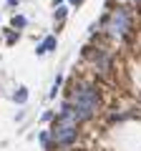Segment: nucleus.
Returning <instances> with one entry per match:
<instances>
[{
  "label": "nucleus",
  "instance_id": "7",
  "mask_svg": "<svg viewBox=\"0 0 141 151\" xmlns=\"http://www.w3.org/2000/svg\"><path fill=\"white\" fill-rule=\"evenodd\" d=\"M70 3H73V5H81V3H83V0H70Z\"/></svg>",
  "mask_w": 141,
  "mask_h": 151
},
{
  "label": "nucleus",
  "instance_id": "4",
  "mask_svg": "<svg viewBox=\"0 0 141 151\" xmlns=\"http://www.w3.org/2000/svg\"><path fill=\"white\" fill-rule=\"evenodd\" d=\"M13 98H15V103H25L28 101V88H18Z\"/></svg>",
  "mask_w": 141,
  "mask_h": 151
},
{
  "label": "nucleus",
  "instance_id": "3",
  "mask_svg": "<svg viewBox=\"0 0 141 151\" xmlns=\"http://www.w3.org/2000/svg\"><path fill=\"white\" fill-rule=\"evenodd\" d=\"M53 48H55V38H45V40H43V45H38V55L50 53Z\"/></svg>",
  "mask_w": 141,
  "mask_h": 151
},
{
  "label": "nucleus",
  "instance_id": "8",
  "mask_svg": "<svg viewBox=\"0 0 141 151\" xmlns=\"http://www.w3.org/2000/svg\"><path fill=\"white\" fill-rule=\"evenodd\" d=\"M53 3H55V5H58V3H63V0H53Z\"/></svg>",
  "mask_w": 141,
  "mask_h": 151
},
{
  "label": "nucleus",
  "instance_id": "2",
  "mask_svg": "<svg viewBox=\"0 0 141 151\" xmlns=\"http://www.w3.org/2000/svg\"><path fill=\"white\" fill-rule=\"evenodd\" d=\"M129 25H131V18H129V13L126 10H114L111 13V18H109V33L111 35H124L126 30H129Z\"/></svg>",
  "mask_w": 141,
  "mask_h": 151
},
{
  "label": "nucleus",
  "instance_id": "5",
  "mask_svg": "<svg viewBox=\"0 0 141 151\" xmlns=\"http://www.w3.org/2000/svg\"><path fill=\"white\" fill-rule=\"evenodd\" d=\"M23 25H25V18H23V15H15V18H13V28H23Z\"/></svg>",
  "mask_w": 141,
  "mask_h": 151
},
{
  "label": "nucleus",
  "instance_id": "9",
  "mask_svg": "<svg viewBox=\"0 0 141 151\" xmlns=\"http://www.w3.org/2000/svg\"><path fill=\"white\" fill-rule=\"evenodd\" d=\"M136 3H141V0H136Z\"/></svg>",
  "mask_w": 141,
  "mask_h": 151
},
{
  "label": "nucleus",
  "instance_id": "1",
  "mask_svg": "<svg viewBox=\"0 0 141 151\" xmlns=\"http://www.w3.org/2000/svg\"><path fill=\"white\" fill-rule=\"evenodd\" d=\"M73 113H76L78 121H86L91 119L93 113L98 111V96L93 88H81V91L76 93V98H73Z\"/></svg>",
  "mask_w": 141,
  "mask_h": 151
},
{
  "label": "nucleus",
  "instance_id": "6",
  "mask_svg": "<svg viewBox=\"0 0 141 151\" xmlns=\"http://www.w3.org/2000/svg\"><path fill=\"white\" fill-rule=\"evenodd\" d=\"M65 18V8H58V10H55V20H63Z\"/></svg>",
  "mask_w": 141,
  "mask_h": 151
}]
</instances>
